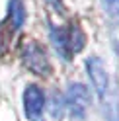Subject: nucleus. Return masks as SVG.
Instances as JSON below:
<instances>
[{
  "label": "nucleus",
  "mask_w": 119,
  "mask_h": 121,
  "mask_svg": "<svg viewBox=\"0 0 119 121\" xmlns=\"http://www.w3.org/2000/svg\"><path fill=\"white\" fill-rule=\"evenodd\" d=\"M21 60L33 74H41V76H47L51 72V65L47 59V53L41 45H37L35 41H27L21 49Z\"/></svg>",
  "instance_id": "nucleus-1"
},
{
  "label": "nucleus",
  "mask_w": 119,
  "mask_h": 121,
  "mask_svg": "<svg viewBox=\"0 0 119 121\" xmlns=\"http://www.w3.org/2000/svg\"><path fill=\"white\" fill-rule=\"evenodd\" d=\"M66 105L74 117H84V113L90 105V94L84 84H70L66 92Z\"/></svg>",
  "instance_id": "nucleus-2"
},
{
  "label": "nucleus",
  "mask_w": 119,
  "mask_h": 121,
  "mask_svg": "<svg viewBox=\"0 0 119 121\" xmlns=\"http://www.w3.org/2000/svg\"><path fill=\"white\" fill-rule=\"evenodd\" d=\"M43 108H45V94H43V90L39 86H33V84L27 86L24 92V109H26L27 119L39 121Z\"/></svg>",
  "instance_id": "nucleus-3"
},
{
  "label": "nucleus",
  "mask_w": 119,
  "mask_h": 121,
  "mask_svg": "<svg viewBox=\"0 0 119 121\" xmlns=\"http://www.w3.org/2000/svg\"><path fill=\"white\" fill-rule=\"evenodd\" d=\"M86 69H88V76H90L98 96L103 98L106 96V90H107V72H106L103 63L98 57H90L86 60Z\"/></svg>",
  "instance_id": "nucleus-4"
},
{
  "label": "nucleus",
  "mask_w": 119,
  "mask_h": 121,
  "mask_svg": "<svg viewBox=\"0 0 119 121\" xmlns=\"http://www.w3.org/2000/svg\"><path fill=\"white\" fill-rule=\"evenodd\" d=\"M51 39H53L57 53L64 60L72 59L74 53H72V47H70V29L68 27H53L51 29Z\"/></svg>",
  "instance_id": "nucleus-5"
},
{
  "label": "nucleus",
  "mask_w": 119,
  "mask_h": 121,
  "mask_svg": "<svg viewBox=\"0 0 119 121\" xmlns=\"http://www.w3.org/2000/svg\"><path fill=\"white\" fill-rule=\"evenodd\" d=\"M10 26L12 29H20L26 22V10H24V2L21 0H10Z\"/></svg>",
  "instance_id": "nucleus-6"
},
{
  "label": "nucleus",
  "mask_w": 119,
  "mask_h": 121,
  "mask_svg": "<svg viewBox=\"0 0 119 121\" xmlns=\"http://www.w3.org/2000/svg\"><path fill=\"white\" fill-rule=\"evenodd\" d=\"M4 49H6V33H4L2 26H0V53H2Z\"/></svg>",
  "instance_id": "nucleus-7"
},
{
  "label": "nucleus",
  "mask_w": 119,
  "mask_h": 121,
  "mask_svg": "<svg viewBox=\"0 0 119 121\" xmlns=\"http://www.w3.org/2000/svg\"><path fill=\"white\" fill-rule=\"evenodd\" d=\"M47 2L53 8H57V12H63V0H47Z\"/></svg>",
  "instance_id": "nucleus-8"
},
{
  "label": "nucleus",
  "mask_w": 119,
  "mask_h": 121,
  "mask_svg": "<svg viewBox=\"0 0 119 121\" xmlns=\"http://www.w3.org/2000/svg\"><path fill=\"white\" fill-rule=\"evenodd\" d=\"M106 2H107V4H111V6H117V8H119V0H106Z\"/></svg>",
  "instance_id": "nucleus-9"
}]
</instances>
